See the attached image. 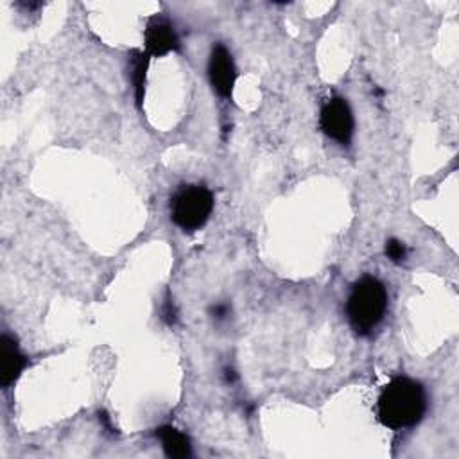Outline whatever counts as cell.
Here are the masks:
<instances>
[{
    "instance_id": "obj_7",
    "label": "cell",
    "mask_w": 459,
    "mask_h": 459,
    "mask_svg": "<svg viewBox=\"0 0 459 459\" xmlns=\"http://www.w3.org/2000/svg\"><path fill=\"white\" fill-rule=\"evenodd\" d=\"M0 385L7 389L13 385L27 366V357L22 353L16 339L9 333L0 337Z\"/></svg>"
},
{
    "instance_id": "obj_2",
    "label": "cell",
    "mask_w": 459,
    "mask_h": 459,
    "mask_svg": "<svg viewBox=\"0 0 459 459\" xmlns=\"http://www.w3.org/2000/svg\"><path fill=\"white\" fill-rule=\"evenodd\" d=\"M387 310V289L377 276L359 278L346 298V317L357 335H369Z\"/></svg>"
},
{
    "instance_id": "obj_9",
    "label": "cell",
    "mask_w": 459,
    "mask_h": 459,
    "mask_svg": "<svg viewBox=\"0 0 459 459\" xmlns=\"http://www.w3.org/2000/svg\"><path fill=\"white\" fill-rule=\"evenodd\" d=\"M147 54H142L138 50L133 52L131 57V82L134 88V99L138 102V106L143 100V91H145V70H147Z\"/></svg>"
},
{
    "instance_id": "obj_8",
    "label": "cell",
    "mask_w": 459,
    "mask_h": 459,
    "mask_svg": "<svg viewBox=\"0 0 459 459\" xmlns=\"http://www.w3.org/2000/svg\"><path fill=\"white\" fill-rule=\"evenodd\" d=\"M156 437L161 443V448L170 459H185L192 455V445L186 434L178 430L172 425H163L156 430Z\"/></svg>"
},
{
    "instance_id": "obj_11",
    "label": "cell",
    "mask_w": 459,
    "mask_h": 459,
    "mask_svg": "<svg viewBox=\"0 0 459 459\" xmlns=\"http://www.w3.org/2000/svg\"><path fill=\"white\" fill-rule=\"evenodd\" d=\"M231 314V307L228 303H217L210 308V316L215 319V321H224L228 319V316Z\"/></svg>"
},
{
    "instance_id": "obj_12",
    "label": "cell",
    "mask_w": 459,
    "mask_h": 459,
    "mask_svg": "<svg viewBox=\"0 0 459 459\" xmlns=\"http://www.w3.org/2000/svg\"><path fill=\"white\" fill-rule=\"evenodd\" d=\"M224 373H226V380H228V382H233V380H235V371L224 369Z\"/></svg>"
},
{
    "instance_id": "obj_3",
    "label": "cell",
    "mask_w": 459,
    "mask_h": 459,
    "mask_svg": "<svg viewBox=\"0 0 459 459\" xmlns=\"http://www.w3.org/2000/svg\"><path fill=\"white\" fill-rule=\"evenodd\" d=\"M213 210V195L204 185H181L170 197V219L186 233L201 230Z\"/></svg>"
},
{
    "instance_id": "obj_5",
    "label": "cell",
    "mask_w": 459,
    "mask_h": 459,
    "mask_svg": "<svg viewBox=\"0 0 459 459\" xmlns=\"http://www.w3.org/2000/svg\"><path fill=\"white\" fill-rule=\"evenodd\" d=\"M208 77H210L212 88L221 97H231L233 86L237 81V68L230 50L221 43L213 45L212 48V54L208 59Z\"/></svg>"
},
{
    "instance_id": "obj_6",
    "label": "cell",
    "mask_w": 459,
    "mask_h": 459,
    "mask_svg": "<svg viewBox=\"0 0 459 459\" xmlns=\"http://www.w3.org/2000/svg\"><path fill=\"white\" fill-rule=\"evenodd\" d=\"M145 54L151 57H161L169 52L179 50V38L170 25V22L163 16H152L145 27Z\"/></svg>"
},
{
    "instance_id": "obj_10",
    "label": "cell",
    "mask_w": 459,
    "mask_h": 459,
    "mask_svg": "<svg viewBox=\"0 0 459 459\" xmlns=\"http://www.w3.org/2000/svg\"><path fill=\"white\" fill-rule=\"evenodd\" d=\"M384 251H385V256H387L391 262H394V264H402V262L407 258V247H405V244H403L402 240H398V238H387Z\"/></svg>"
},
{
    "instance_id": "obj_1",
    "label": "cell",
    "mask_w": 459,
    "mask_h": 459,
    "mask_svg": "<svg viewBox=\"0 0 459 459\" xmlns=\"http://www.w3.org/2000/svg\"><path fill=\"white\" fill-rule=\"evenodd\" d=\"M427 411L425 387L409 377H394L382 389L377 402V414L384 427L400 430L414 427Z\"/></svg>"
},
{
    "instance_id": "obj_4",
    "label": "cell",
    "mask_w": 459,
    "mask_h": 459,
    "mask_svg": "<svg viewBox=\"0 0 459 459\" xmlns=\"http://www.w3.org/2000/svg\"><path fill=\"white\" fill-rule=\"evenodd\" d=\"M321 131L341 145H348L353 136L355 120L350 104L342 97L328 99L319 111Z\"/></svg>"
}]
</instances>
